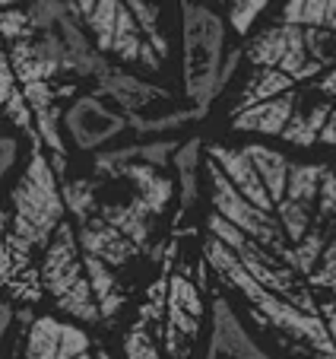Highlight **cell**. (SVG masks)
Returning <instances> with one entry per match:
<instances>
[{
	"mask_svg": "<svg viewBox=\"0 0 336 359\" xmlns=\"http://www.w3.org/2000/svg\"><path fill=\"white\" fill-rule=\"evenodd\" d=\"M181 143H134L57 172L35 137L0 210L4 299L102 331L178 219Z\"/></svg>",
	"mask_w": 336,
	"mask_h": 359,
	"instance_id": "obj_1",
	"label": "cell"
},
{
	"mask_svg": "<svg viewBox=\"0 0 336 359\" xmlns=\"http://www.w3.org/2000/svg\"><path fill=\"white\" fill-rule=\"evenodd\" d=\"M181 4V48H178V89L184 102L206 121L235 86L244 64V39L232 29L213 0Z\"/></svg>",
	"mask_w": 336,
	"mask_h": 359,
	"instance_id": "obj_5",
	"label": "cell"
},
{
	"mask_svg": "<svg viewBox=\"0 0 336 359\" xmlns=\"http://www.w3.org/2000/svg\"><path fill=\"white\" fill-rule=\"evenodd\" d=\"M0 70L20 83L57 169L149 140L206 130L181 89L149 80L89 39L64 0H20L0 13Z\"/></svg>",
	"mask_w": 336,
	"mask_h": 359,
	"instance_id": "obj_3",
	"label": "cell"
},
{
	"mask_svg": "<svg viewBox=\"0 0 336 359\" xmlns=\"http://www.w3.org/2000/svg\"><path fill=\"white\" fill-rule=\"evenodd\" d=\"M200 201H181L146 277L95 331L99 359H203L216 290L200 245Z\"/></svg>",
	"mask_w": 336,
	"mask_h": 359,
	"instance_id": "obj_4",
	"label": "cell"
},
{
	"mask_svg": "<svg viewBox=\"0 0 336 359\" xmlns=\"http://www.w3.org/2000/svg\"><path fill=\"white\" fill-rule=\"evenodd\" d=\"M0 331L7 359H99L95 334L54 312L20 309L10 299L0 305Z\"/></svg>",
	"mask_w": 336,
	"mask_h": 359,
	"instance_id": "obj_6",
	"label": "cell"
},
{
	"mask_svg": "<svg viewBox=\"0 0 336 359\" xmlns=\"http://www.w3.org/2000/svg\"><path fill=\"white\" fill-rule=\"evenodd\" d=\"M197 219L216 296L279 359H336V156L206 130Z\"/></svg>",
	"mask_w": 336,
	"mask_h": 359,
	"instance_id": "obj_2",
	"label": "cell"
},
{
	"mask_svg": "<svg viewBox=\"0 0 336 359\" xmlns=\"http://www.w3.org/2000/svg\"><path fill=\"white\" fill-rule=\"evenodd\" d=\"M203 359H279V356L244 325V318L232 309L229 299L216 296Z\"/></svg>",
	"mask_w": 336,
	"mask_h": 359,
	"instance_id": "obj_7",
	"label": "cell"
}]
</instances>
